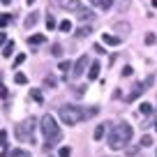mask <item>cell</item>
Instances as JSON below:
<instances>
[{
    "label": "cell",
    "instance_id": "1",
    "mask_svg": "<svg viewBox=\"0 0 157 157\" xmlns=\"http://www.w3.org/2000/svg\"><path fill=\"white\" fill-rule=\"evenodd\" d=\"M99 109L93 106V109H78V106H60V118H63L65 125H78L81 120L90 116H97Z\"/></svg>",
    "mask_w": 157,
    "mask_h": 157
},
{
    "label": "cell",
    "instance_id": "2",
    "mask_svg": "<svg viewBox=\"0 0 157 157\" xmlns=\"http://www.w3.org/2000/svg\"><path fill=\"white\" fill-rule=\"evenodd\" d=\"M42 132H44V136H46V148H53V146H58V141H60V129H58V123H56V118L51 116V113H46L44 118H42Z\"/></svg>",
    "mask_w": 157,
    "mask_h": 157
},
{
    "label": "cell",
    "instance_id": "3",
    "mask_svg": "<svg viewBox=\"0 0 157 157\" xmlns=\"http://www.w3.org/2000/svg\"><path fill=\"white\" fill-rule=\"evenodd\" d=\"M35 127H37V120H35V118H25L21 125H16L14 134H16V139H19V141H33V143H35V139H33Z\"/></svg>",
    "mask_w": 157,
    "mask_h": 157
},
{
    "label": "cell",
    "instance_id": "4",
    "mask_svg": "<svg viewBox=\"0 0 157 157\" xmlns=\"http://www.w3.org/2000/svg\"><path fill=\"white\" fill-rule=\"evenodd\" d=\"M86 67H88V56H81V58H78L76 63L72 65V72H69L67 76H65V81H67V83H69V81H74V78H78V76H81V74L86 72Z\"/></svg>",
    "mask_w": 157,
    "mask_h": 157
},
{
    "label": "cell",
    "instance_id": "5",
    "mask_svg": "<svg viewBox=\"0 0 157 157\" xmlns=\"http://www.w3.org/2000/svg\"><path fill=\"white\" fill-rule=\"evenodd\" d=\"M152 81H155V76H148L146 81H139V83H134V88H132V93L127 95V97H125V102H134V99L139 97V95L143 93V90H148L152 86Z\"/></svg>",
    "mask_w": 157,
    "mask_h": 157
},
{
    "label": "cell",
    "instance_id": "6",
    "mask_svg": "<svg viewBox=\"0 0 157 157\" xmlns=\"http://www.w3.org/2000/svg\"><path fill=\"white\" fill-rule=\"evenodd\" d=\"M106 143H109V148H111V150H120V148L125 146V143H123V139L118 136V132H116V129H111V132H109Z\"/></svg>",
    "mask_w": 157,
    "mask_h": 157
},
{
    "label": "cell",
    "instance_id": "7",
    "mask_svg": "<svg viewBox=\"0 0 157 157\" xmlns=\"http://www.w3.org/2000/svg\"><path fill=\"white\" fill-rule=\"evenodd\" d=\"M118 132V136L123 139V143H129V139H132V125L123 123V125H118V127H113Z\"/></svg>",
    "mask_w": 157,
    "mask_h": 157
},
{
    "label": "cell",
    "instance_id": "8",
    "mask_svg": "<svg viewBox=\"0 0 157 157\" xmlns=\"http://www.w3.org/2000/svg\"><path fill=\"white\" fill-rule=\"evenodd\" d=\"M113 30L118 33V37H123V35H127L132 28H129V23H127V21H118V23L113 25Z\"/></svg>",
    "mask_w": 157,
    "mask_h": 157
},
{
    "label": "cell",
    "instance_id": "9",
    "mask_svg": "<svg viewBox=\"0 0 157 157\" xmlns=\"http://www.w3.org/2000/svg\"><path fill=\"white\" fill-rule=\"evenodd\" d=\"M58 5L63 7V10H74V12L81 7V5H78V0H58Z\"/></svg>",
    "mask_w": 157,
    "mask_h": 157
},
{
    "label": "cell",
    "instance_id": "10",
    "mask_svg": "<svg viewBox=\"0 0 157 157\" xmlns=\"http://www.w3.org/2000/svg\"><path fill=\"white\" fill-rule=\"evenodd\" d=\"M102 42H104L106 46H118V44H120V37H118V35H106V33H104Z\"/></svg>",
    "mask_w": 157,
    "mask_h": 157
},
{
    "label": "cell",
    "instance_id": "11",
    "mask_svg": "<svg viewBox=\"0 0 157 157\" xmlns=\"http://www.w3.org/2000/svg\"><path fill=\"white\" fill-rule=\"evenodd\" d=\"M99 69H102V65H99L97 60H95V63H90V72H88V78H90V81L99 76Z\"/></svg>",
    "mask_w": 157,
    "mask_h": 157
},
{
    "label": "cell",
    "instance_id": "12",
    "mask_svg": "<svg viewBox=\"0 0 157 157\" xmlns=\"http://www.w3.org/2000/svg\"><path fill=\"white\" fill-rule=\"evenodd\" d=\"M44 42H46L44 35H30V37H28V44L30 46H39V44H44Z\"/></svg>",
    "mask_w": 157,
    "mask_h": 157
},
{
    "label": "cell",
    "instance_id": "13",
    "mask_svg": "<svg viewBox=\"0 0 157 157\" xmlns=\"http://www.w3.org/2000/svg\"><path fill=\"white\" fill-rule=\"evenodd\" d=\"M76 14H78V19H83V21L88 19V21H90V19L95 16V12H93V10H86V7H78V10H76Z\"/></svg>",
    "mask_w": 157,
    "mask_h": 157
},
{
    "label": "cell",
    "instance_id": "14",
    "mask_svg": "<svg viewBox=\"0 0 157 157\" xmlns=\"http://www.w3.org/2000/svg\"><path fill=\"white\" fill-rule=\"evenodd\" d=\"M104 134H106V123L104 125H97V129H95V141H99V139H104Z\"/></svg>",
    "mask_w": 157,
    "mask_h": 157
},
{
    "label": "cell",
    "instance_id": "15",
    "mask_svg": "<svg viewBox=\"0 0 157 157\" xmlns=\"http://www.w3.org/2000/svg\"><path fill=\"white\" fill-rule=\"evenodd\" d=\"M39 21V14L37 12H33V14H28V19H25V28H33L35 23Z\"/></svg>",
    "mask_w": 157,
    "mask_h": 157
},
{
    "label": "cell",
    "instance_id": "16",
    "mask_svg": "<svg viewBox=\"0 0 157 157\" xmlns=\"http://www.w3.org/2000/svg\"><path fill=\"white\" fill-rule=\"evenodd\" d=\"M139 113H141V116H150V113H152V106H150L148 102H141V104H139Z\"/></svg>",
    "mask_w": 157,
    "mask_h": 157
},
{
    "label": "cell",
    "instance_id": "17",
    "mask_svg": "<svg viewBox=\"0 0 157 157\" xmlns=\"http://www.w3.org/2000/svg\"><path fill=\"white\" fill-rule=\"evenodd\" d=\"M93 5L102 7V10H109V7H113V0H90Z\"/></svg>",
    "mask_w": 157,
    "mask_h": 157
},
{
    "label": "cell",
    "instance_id": "18",
    "mask_svg": "<svg viewBox=\"0 0 157 157\" xmlns=\"http://www.w3.org/2000/svg\"><path fill=\"white\" fill-rule=\"evenodd\" d=\"M14 21V14H0V28H5Z\"/></svg>",
    "mask_w": 157,
    "mask_h": 157
},
{
    "label": "cell",
    "instance_id": "19",
    "mask_svg": "<svg viewBox=\"0 0 157 157\" xmlns=\"http://www.w3.org/2000/svg\"><path fill=\"white\" fill-rule=\"evenodd\" d=\"M86 88H88V86H74V88H72L74 97H83V95H86Z\"/></svg>",
    "mask_w": 157,
    "mask_h": 157
},
{
    "label": "cell",
    "instance_id": "20",
    "mask_svg": "<svg viewBox=\"0 0 157 157\" xmlns=\"http://www.w3.org/2000/svg\"><path fill=\"white\" fill-rule=\"evenodd\" d=\"M12 53H14V42H7L5 49H2V56H5V58H10Z\"/></svg>",
    "mask_w": 157,
    "mask_h": 157
},
{
    "label": "cell",
    "instance_id": "21",
    "mask_svg": "<svg viewBox=\"0 0 157 157\" xmlns=\"http://www.w3.org/2000/svg\"><path fill=\"white\" fill-rule=\"evenodd\" d=\"M51 56H53V58H60V56H63V46L60 44H51Z\"/></svg>",
    "mask_w": 157,
    "mask_h": 157
},
{
    "label": "cell",
    "instance_id": "22",
    "mask_svg": "<svg viewBox=\"0 0 157 157\" xmlns=\"http://www.w3.org/2000/svg\"><path fill=\"white\" fill-rule=\"evenodd\" d=\"M139 146H141V148L152 146V136H150V134H143V136H141V143H139Z\"/></svg>",
    "mask_w": 157,
    "mask_h": 157
},
{
    "label": "cell",
    "instance_id": "23",
    "mask_svg": "<svg viewBox=\"0 0 157 157\" xmlns=\"http://www.w3.org/2000/svg\"><path fill=\"white\" fill-rule=\"evenodd\" d=\"M90 33H93V28H90V25H81V28H78V33H76V35H78V37H88Z\"/></svg>",
    "mask_w": 157,
    "mask_h": 157
},
{
    "label": "cell",
    "instance_id": "24",
    "mask_svg": "<svg viewBox=\"0 0 157 157\" xmlns=\"http://www.w3.org/2000/svg\"><path fill=\"white\" fill-rule=\"evenodd\" d=\"M14 81H16V83H19V86L28 83V78H25V74H21V72H16V74H14Z\"/></svg>",
    "mask_w": 157,
    "mask_h": 157
},
{
    "label": "cell",
    "instance_id": "25",
    "mask_svg": "<svg viewBox=\"0 0 157 157\" xmlns=\"http://www.w3.org/2000/svg\"><path fill=\"white\" fill-rule=\"evenodd\" d=\"M58 157H72V148L63 146V148H60V152H58Z\"/></svg>",
    "mask_w": 157,
    "mask_h": 157
},
{
    "label": "cell",
    "instance_id": "26",
    "mask_svg": "<svg viewBox=\"0 0 157 157\" xmlns=\"http://www.w3.org/2000/svg\"><path fill=\"white\" fill-rule=\"evenodd\" d=\"M58 28L63 30V33H69V30H72V21H60Z\"/></svg>",
    "mask_w": 157,
    "mask_h": 157
},
{
    "label": "cell",
    "instance_id": "27",
    "mask_svg": "<svg viewBox=\"0 0 157 157\" xmlns=\"http://www.w3.org/2000/svg\"><path fill=\"white\" fill-rule=\"evenodd\" d=\"M44 86H46V88H56V86H58V81H56V78H51V76H46V78H44Z\"/></svg>",
    "mask_w": 157,
    "mask_h": 157
},
{
    "label": "cell",
    "instance_id": "28",
    "mask_svg": "<svg viewBox=\"0 0 157 157\" xmlns=\"http://www.w3.org/2000/svg\"><path fill=\"white\" fill-rule=\"evenodd\" d=\"M30 97H33L37 104H42V93H39V90H30Z\"/></svg>",
    "mask_w": 157,
    "mask_h": 157
},
{
    "label": "cell",
    "instance_id": "29",
    "mask_svg": "<svg viewBox=\"0 0 157 157\" xmlns=\"http://www.w3.org/2000/svg\"><path fill=\"white\" fill-rule=\"evenodd\" d=\"M58 69H63V72H69V69H72V65H69V60H60Z\"/></svg>",
    "mask_w": 157,
    "mask_h": 157
},
{
    "label": "cell",
    "instance_id": "30",
    "mask_svg": "<svg viewBox=\"0 0 157 157\" xmlns=\"http://www.w3.org/2000/svg\"><path fill=\"white\" fill-rule=\"evenodd\" d=\"M56 25H58V23H56V19H53V16L49 14V19H46V28H49V30H53Z\"/></svg>",
    "mask_w": 157,
    "mask_h": 157
},
{
    "label": "cell",
    "instance_id": "31",
    "mask_svg": "<svg viewBox=\"0 0 157 157\" xmlns=\"http://www.w3.org/2000/svg\"><path fill=\"white\" fill-rule=\"evenodd\" d=\"M5 146H7V132L2 129V132H0V148H5Z\"/></svg>",
    "mask_w": 157,
    "mask_h": 157
},
{
    "label": "cell",
    "instance_id": "32",
    "mask_svg": "<svg viewBox=\"0 0 157 157\" xmlns=\"http://www.w3.org/2000/svg\"><path fill=\"white\" fill-rule=\"evenodd\" d=\"M155 42H157L155 33H148V35H146V44H155Z\"/></svg>",
    "mask_w": 157,
    "mask_h": 157
},
{
    "label": "cell",
    "instance_id": "33",
    "mask_svg": "<svg viewBox=\"0 0 157 157\" xmlns=\"http://www.w3.org/2000/svg\"><path fill=\"white\" fill-rule=\"evenodd\" d=\"M132 74H134V69L129 67V65H125L123 67V76H132Z\"/></svg>",
    "mask_w": 157,
    "mask_h": 157
},
{
    "label": "cell",
    "instance_id": "34",
    "mask_svg": "<svg viewBox=\"0 0 157 157\" xmlns=\"http://www.w3.org/2000/svg\"><path fill=\"white\" fill-rule=\"evenodd\" d=\"M23 60H25V56H23V53H19V56L14 58V67H19V65L23 63Z\"/></svg>",
    "mask_w": 157,
    "mask_h": 157
},
{
    "label": "cell",
    "instance_id": "35",
    "mask_svg": "<svg viewBox=\"0 0 157 157\" xmlns=\"http://www.w3.org/2000/svg\"><path fill=\"white\" fill-rule=\"evenodd\" d=\"M136 152H139V148H136V146L127 148V157H134V155H136Z\"/></svg>",
    "mask_w": 157,
    "mask_h": 157
},
{
    "label": "cell",
    "instance_id": "36",
    "mask_svg": "<svg viewBox=\"0 0 157 157\" xmlns=\"http://www.w3.org/2000/svg\"><path fill=\"white\" fill-rule=\"evenodd\" d=\"M93 51H95V53H106V51H104V46H102V44H95V46H93Z\"/></svg>",
    "mask_w": 157,
    "mask_h": 157
},
{
    "label": "cell",
    "instance_id": "37",
    "mask_svg": "<svg viewBox=\"0 0 157 157\" xmlns=\"http://www.w3.org/2000/svg\"><path fill=\"white\" fill-rule=\"evenodd\" d=\"M7 95H10V93H7V88H5L2 83H0V97H7Z\"/></svg>",
    "mask_w": 157,
    "mask_h": 157
},
{
    "label": "cell",
    "instance_id": "38",
    "mask_svg": "<svg viewBox=\"0 0 157 157\" xmlns=\"http://www.w3.org/2000/svg\"><path fill=\"white\" fill-rule=\"evenodd\" d=\"M2 44H7V35L5 33H0V46H2Z\"/></svg>",
    "mask_w": 157,
    "mask_h": 157
},
{
    "label": "cell",
    "instance_id": "39",
    "mask_svg": "<svg viewBox=\"0 0 157 157\" xmlns=\"http://www.w3.org/2000/svg\"><path fill=\"white\" fill-rule=\"evenodd\" d=\"M12 157H25V155L21 150H12Z\"/></svg>",
    "mask_w": 157,
    "mask_h": 157
},
{
    "label": "cell",
    "instance_id": "40",
    "mask_svg": "<svg viewBox=\"0 0 157 157\" xmlns=\"http://www.w3.org/2000/svg\"><path fill=\"white\" fill-rule=\"evenodd\" d=\"M2 5H12V0H2Z\"/></svg>",
    "mask_w": 157,
    "mask_h": 157
},
{
    "label": "cell",
    "instance_id": "41",
    "mask_svg": "<svg viewBox=\"0 0 157 157\" xmlns=\"http://www.w3.org/2000/svg\"><path fill=\"white\" fill-rule=\"evenodd\" d=\"M150 5H152V7H157V0H150Z\"/></svg>",
    "mask_w": 157,
    "mask_h": 157
},
{
    "label": "cell",
    "instance_id": "42",
    "mask_svg": "<svg viewBox=\"0 0 157 157\" xmlns=\"http://www.w3.org/2000/svg\"><path fill=\"white\" fill-rule=\"evenodd\" d=\"M33 2H35V0H28V5H33Z\"/></svg>",
    "mask_w": 157,
    "mask_h": 157
},
{
    "label": "cell",
    "instance_id": "43",
    "mask_svg": "<svg viewBox=\"0 0 157 157\" xmlns=\"http://www.w3.org/2000/svg\"><path fill=\"white\" fill-rule=\"evenodd\" d=\"M155 129H157V123H155Z\"/></svg>",
    "mask_w": 157,
    "mask_h": 157
},
{
    "label": "cell",
    "instance_id": "44",
    "mask_svg": "<svg viewBox=\"0 0 157 157\" xmlns=\"http://www.w3.org/2000/svg\"><path fill=\"white\" fill-rule=\"evenodd\" d=\"M155 157H157V155H155Z\"/></svg>",
    "mask_w": 157,
    "mask_h": 157
}]
</instances>
